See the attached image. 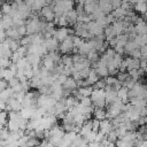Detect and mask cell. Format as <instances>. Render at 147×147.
I'll return each instance as SVG.
<instances>
[{"label": "cell", "instance_id": "46", "mask_svg": "<svg viewBox=\"0 0 147 147\" xmlns=\"http://www.w3.org/2000/svg\"><path fill=\"white\" fill-rule=\"evenodd\" d=\"M5 147H18L17 142H14V144H7Z\"/></svg>", "mask_w": 147, "mask_h": 147}, {"label": "cell", "instance_id": "34", "mask_svg": "<svg viewBox=\"0 0 147 147\" xmlns=\"http://www.w3.org/2000/svg\"><path fill=\"white\" fill-rule=\"evenodd\" d=\"M8 122V113L7 111H0V124H2L3 126L7 124Z\"/></svg>", "mask_w": 147, "mask_h": 147}, {"label": "cell", "instance_id": "9", "mask_svg": "<svg viewBox=\"0 0 147 147\" xmlns=\"http://www.w3.org/2000/svg\"><path fill=\"white\" fill-rule=\"evenodd\" d=\"M99 79H100V78H99L98 74L95 72V70H94L93 68H91V69H90V72H88V76H87V78L85 79V80H86V84H87L88 86H93Z\"/></svg>", "mask_w": 147, "mask_h": 147}, {"label": "cell", "instance_id": "1", "mask_svg": "<svg viewBox=\"0 0 147 147\" xmlns=\"http://www.w3.org/2000/svg\"><path fill=\"white\" fill-rule=\"evenodd\" d=\"M74 29H69V28H57L55 30V33H54V38L61 44L62 41H64L69 36H74Z\"/></svg>", "mask_w": 147, "mask_h": 147}, {"label": "cell", "instance_id": "50", "mask_svg": "<svg viewBox=\"0 0 147 147\" xmlns=\"http://www.w3.org/2000/svg\"><path fill=\"white\" fill-rule=\"evenodd\" d=\"M38 147H39V146H38Z\"/></svg>", "mask_w": 147, "mask_h": 147}, {"label": "cell", "instance_id": "47", "mask_svg": "<svg viewBox=\"0 0 147 147\" xmlns=\"http://www.w3.org/2000/svg\"><path fill=\"white\" fill-rule=\"evenodd\" d=\"M2 16H3V15H2V14H1V11H0V21L2 20Z\"/></svg>", "mask_w": 147, "mask_h": 147}, {"label": "cell", "instance_id": "20", "mask_svg": "<svg viewBox=\"0 0 147 147\" xmlns=\"http://www.w3.org/2000/svg\"><path fill=\"white\" fill-rule=\"evenodd\" d=\"M93 116H94V119H98V121H102V119H106V109H100V108H94L93 110Z\"/></svg>", "mask_w": 147, "mask_h": 147}, {"label": "cell", "instance_id": "8", "mask_svg": "<svg viewBox=\"0 0 147 147\" xmlns=\"http://www.w3.org/2000/svg\"><path fill=\"white\" fill-rule=\"evenodd\" d=\"M111 26H113V29H114V31H115L116 37L124 33L125 28H124V22H123V20H116V21L111 24Z\"/></svg>", "mask_w": 147, "mask_h": 147}, {"label": "cell", "instance_id": "43", "mask_svg": "<svg viewBox=\"0 0 147 147\" xmlns=\"http://www.w3.org/2000/svg\"><path fill=\"white\" fill-rule=\"evenodd\" d=\"M87 147H101V144L98 142V141H92L87 145Z\"/></svg>", "mask_w": 147, "mask_h": 147}, {"label": "cell", "instance_id": "37", "mask_svg": "<svg viewBox=\"0 0 147 147\" xmlns=\"http://www.w3.org/2000/svg\"><path fill=\"white\" fill-rule=\"evenodd\" d=\"M129 56H130V57H132V59H137V60H140V57H141V53H140V49H139V48L134 49L133 52H131V53L129 54Z\"/></svg>", "mask_w": 147, "mask_h": 147}, {"label": "cell", "instance_id": "26", "mask_svg": "<svg viewBox=\"0 0 147 147\" xmlns=\"http://www.w3.org/2000/svg\"><path fill=\"white\" fill-rule=\"evenodd\" d=\"M115 147H134V144L124 141L123 139H117V141L115 142Z\"/></svg>", "mask_w": 147, "mask_h": 147}, {"label": "cell", "instance_id": "14", "mask_svg": "<svg viewBox=\"0 0 147 147\" xmlns=\"http://www.w3.org/2000/svg\"><path fill=\"white\" fill-rule=\"evenodd\" d=\"M5 32H6V38H8V39H13V40H20V39H21L17 29L14 28V26H13V28H9V29L6 30Z\"/></svg>", "mask_w": 147, "mask_h": 147}, {"label": "cell", "instance_id": "16", "mask_svg": "<svg viewBox=\"0 0 147 147\" xmlns=\"http://www.w3.org/2000/svg\"><path fill=\"white\" fill-rule=\"evenodd\" d=\"M103 34H105L106 41H109V40H111V39L116 38V34H115V31H114V29H113L111 24H110V25H108V26H106V28L103 29Z\"/></svg>", "mask_w": 147, "mask_h": 147}, {"label": "cell", "instance_id": "19", "mask_svg": "<svg viewBox=\"0 0 147 147\" xmlns=\"http://www.w3.org/2000/svg\"><path fill=\"white\" fill-rule=\"evenodd\" d=\"M133 41L137 44V46L140 48L147 44V34H137L133 38Z\"/></svg>", "mask_w": 147, "mask_h": 147}, {"label": "cell", "instance_id": "12", "mask_svg": "<svg viewBox=\"0 0 147 147\" xmlns=\"http://www.w3.org/2000/svg\"><path fill=\"white\" fill-rule=\"evenodd\" d=\"M117 98L122 100L123 103H129V90L124 86H122L118 91H117Z\"/></svg>", "mask_w": 147, "mask_h": 147}, {"label": "cell", "instance_id": "2", "mask_svg": "<svg viewBox=\"0 0 147 147\" xmlns=\"http://www.w3.org/2000/svg\"><path fill=\"white\" fill-rule=\"evenodd\" d=\"M74 49V42H72V36H69L64 41H62L59 46V51H60V54L62 55H70L71 52Z\"/></svg>", "mask_w": 147, "mask_h": 147}, {"label": "cell", "instance_id": "18", "mask_svg": "<svg viewBox=\"0 0 147 147\" xmlns=\"http://www.w3.org/2000/svg\"><path fill=\"white\" fill-rule=\"evenodd\" d=\"M91 100L94 101V100H98V99H106V93H105V90H96V88H93L92 91V94H91Z\"/></svg>", "mask_w": 147, "mask_h": 147}, {"label": "cell", "instance_id": "29", "mask_svg": "<svg viewBox=\"0 0 147 147\" xmlns=\"http://www.w3.org/2000/svg\"><path fill=\"white\" fill-rule=\"evenodd\" d=\"M30 63H29V61H28V59L26 57H22V59H20V61L16 63V67H17V69H24L26 65H29Z\"/></svg>", "mask_w": 147, "mask_h": 147}, {"label": "cell", "instance_id": "5", "mask_svg": "<svg viewBox=\"0 0 147 147\" xmlns=\"http://www.w3.org/2000/svg\"><path fill=\"white\" fill-rule=\"evenodd\" d=\"M99 5H98V1H94V0H88V1H85L84 3V11L88 15H92L96 9H98Z\"/></svg>", "mask_w": 147, "mask_h": 147}, {"label": "cell", "instance_id": "6", "mask_svg": "<svg viewBox=\"0 0 147 147\" xmlns=\"http://www.w3.org/2000/svg\"><path fill=\"white\" fill-rule=\"evenodd\" d=\"M133 11L138 15H144L147 11V5L145 1L133 2Z\"/></svg>", "mask_w": 147, "mask_h": 147}, {"label": "cell", "instance_id": "45", "mask_svg": "<svg viewBox=\"0 0 147 147\" xmlns=\"http://www.w3.org/2000/svg\"><path fill=\"white\" fill-rule=\"evenodd\" d=\"M6 39V32L3 30H0V42H2Z\"/></svg>", "mask_w": 147, "mask_h": 147}, {"label": "cell", "instance_id": "36", "mask_svg": "<svg viewBox=\"0 0 147 147\" xmlns=\"http://www.w3.org/2000/svg\"><path fill=\"white\" fill-rule=\"evenodd\" d=\"M83 41H84V40H83L82 38L77 37V36H72V42H74V47H75V48H78V47L82 45Z\"/></svg>", "mask_w": 147, "mask_h": 147}, {"label": "cell", "instance_id": "10", "mask_svg": "<svg viewBox=\"0 0 147 147\" xmlns=\"http://www.w3.org/2000/svg\"><path fill=\"white\" fill-rule=\"evenodd\" d=\"M34 110H36V108H22L20 111V115L23 119L30 121V119H32V117L34 115Z\"/></svg>", "mask_w": 147, "mask_h": 147}, {"label": "cell", "instance_id": "17", "mask_svg": "<svg viewBox=\"0 0 147 147\" xmlns=\"http://www.w3.org/2000/svg\"><path fill=\"white\" fill-rule=\"evenodd\" d=\"M134 31L137 34H147V22L142 21L134 25Z\"/></svg>", "mask_w": 147, "mask_h": 147}, {"label": "cell", "instance_id": "40", "mask_svg": "<svg viewBox=\"0 0 147 147\" xmlns=\"http://www.w3.org/2000/svg\"><path fill=\"white\" fill-rule=\"evenodd\" d=\"M8 86V82H6L5 79H0V92H2L3 90H6Z\"/></svg>", "mask_w": 147, "mask_h": 147}, {"label": "cell", "instance_id": "49", "mask_svg": "<svg viewBox=\"0 0 147 147\" xmlns=\"http://www.w3.org/2000/svg\"><path fill=\"white\" fill-rule=\"evenodd\" d=\"M146 74H147V72H146Z\"/></svg>", "mask_w": 147, "mask_h": 147}, {"label": "cell", "instance_id": "32", "mask_svg": "<svg viewBox=\"0 0 147 147\" xmlns=\"http://www.w3.org/2000/svg\"><path fill=\"white\" fill-rule=\"evenodd\" d=\"M106 87V82L103 78H100L94 85H93V88H96V90H105Z\"/></svg>", "mask_w": 147, "mask_h": 147}, {"label": "cell", "instance_id": "13", "mask_svg": "<svg viewBox=\"0 0 147 147\" xmlns=\"http://www.w3.org/2000/svg\"><path fill=\"white\" fill-rule=\"evenodd\" d=\"M53 23L55 24V26L57 25L59 28H68V26H69V23H68V20H67V17H65V15L55 16Z\"/></svg>", "mask_w": 147, "mask_h": 147}, {"label": "cell", "instance_id": "24", "mask_svg": "<svg viewBox=\"0 0 147 147\" xmlns=\"http://www.w3.org/2000/svg\"><path fill=\"white\" fill-rule=\"evenodd\" d=\"M93 91V86H85V87H79L77 88V92L82 95V96H91Z\"/></svg>", "mask_w": 147, "mask_h": 147}, {"label": "cell", "instance_id": "25", "mask_svg": "<svg viewBox=\"0 0 147 147\" xmlns=\"http://www.w3.org/2000/svg\"><path fill=\"white\" fill-rule=\"evenodd\" d=\"M11 9H13V7H11V3H9V2H2L1 7H0V11L2 15H10Z\"/></svg>", "mask_w": 147, "mask_h": 147}, {"label": "cell", "instance_id": "35", "mask_svg": "<svg viewBox=\"0 0 147 147\" xmlns=\"http://www.w3.org/2000/svg\"><path fill=\"white\" fill-rule=\"evenodd\" d=\"M106 138L108 139V141H110V142H114V144H115V142L117 141V139H118V138H117V134H116V132H115L114 130H113L110 133H108V134L106 136Z\"/></svg>", "mask_w": 147, "mask_h": 147}, {"label": "cell", "instance_id": "44", "mask_svg": "<svg viewBox=\"0 0 147 147\" xmlns=\"http://www.w3.org/2000/svg\"><path fill=\"white\" fill-rule=\"evenodd\" d=\"M6 108H7V103L3 101H0V111H6Z\"/></svg>", "mask_w": 147, "mask_h": 147}, {"label": "cell", "instance_id": "41", "mask_svg": "<svg viewBox=\"0 0 147 147\" xmlns=\"http://www.w3.org/2000/svg\"><path fill=\"white\" fill-rule=\"evenodd\" d=\"M110 3H111V7H113V10H114V9H116V8L121 7L122 1H118V0H113V1H110Z\"/></svg>", "mask_w": 147, "mask_h": 147}, {"label": "cell", "instance_id": "31", "mask_svg": "<svg viewBox=\"0 0 147 147\" xmlns=\"http://www.w3.org/2000/svg\"><path fill=\"white\" fill-rule=\"evenodd\" d=\"M40 145V140L38 138H29L26 146L28 147H38Z\"/></svg>", "mask_w": 147, "mask_h": 147}, {"label": "cell", "instance_id": "38", "mask_svg": "<svg viewBox=\"0 0 147 147\" xmlns=\"http://www.w3.org/2000/svg\"><path fill=\"white\" fill-rule=\"evenodd\" d=\"M99 129H100V121L92 119V131L93 132H99Z\"/></svg>", "mask_w": 147, "mask_h": 147}, {"label": "cell", "instance_id": "30", "mask_svg": "<svg viewBox=\"0 0 147 147\" xmlns=\"http://www.w3.org/2000/svg\"><path fill=\"white\" fill-rule=\"evenodd\" d=\"M20 45H21V46H24V47H28L29 45H31V36L22 37V38L20 39Z\"/></svg>", "mask_w": 147, "mask_h": 147}, {"label": "cell", "instance_id": "23", "mask_svg": "<svg viewBox=\"0 0 147 147\" xmlns=\"http://www.w3.org/2000/svg\"><path fill=\"white\" fill-rule=\"evenodd\" d=\"M137 48H139V47L137 46V44H136L133 40H127V42H126L125 46H124L125 54H130L131 52H133V51L137 49Z\"/></svg>", "mask_w": 147, "mask_h": 147}, {"label": "cell", "instance_id": "15", "mask_svg": "<svg viewBox=\"0 0 147 147\" xmlns=\"http://www.w3.org/2000/svg\"><path fill=\"white\" fill-rule=\"evenodd\" d=\"M91 131H92V118H91V119H87V121L84 123V125L80 127L78 134H80L82 137H85V136H86L87 133H90Z\"/></svg>", "mask_w": 147, "mask_h": 147}, {"label": "cell", "instance_id": "42", "mask_svg": "<svg viewBox=\"0 0 147 147\" xmlns=\"http://www.w3.org/2000/svg\"><path fill=\"white\" fill-rule=\"evenodd\" d=\"M139 69H141L145 72H147V61L146 60H140V68Z\"/></svg>", "mask_w": 147, "mask_h": 147}, {"label": "cell", "instance_id": "7", "mask_svg": "<svg viewBox=\"0 0 147 147\" xmlns=\"http://www.w3.org/2000/svg\"><path fill=\"white\" fill-rule=\"evenodd\" d=\"M98 5L105 15H108L113 11V7H111V3L109 0H100V1H98Z\"/></svg>", "mask_w": 147, "mask_h": 147}, {"label": "cell", "instance_id": "27", "mask_svg": "<svg viewBox=\"0 0 147 147\" xmlns=\"http://www.w3.org/2000/svg\"><path fill=\"white\" fill-rule=\"evenodd\" d=\"M14 77H15V74H14L9 68L3 70V79H5L6 82H9V80L13 79Z\"/></svg>", "mask_w": 147, "mask_h": 147}, {"label": "cell", "instance_id": "21", "mask_svg": "<svg viewBox=\"0 0 147 147\" xmlns=\"http://www.w3.org/2000/svg\"><path fill=\"white\" fill-rule=\"evenodd\" d=\"M86 121H87L86 116H85V115H82V114H77V115H75V117H74V123H75V125H76L77 127H82Z\"/></svg>", "mask_w": 147, "mask_h": 147}, {"label": "cell", "instance_id": "3", "mask_svg": "<svg viewBox=\"0 0 147 147\" xmlns=\"http://www.w3.org/2000/svg\"><path fill=\"white\" fill-rule=\"evenodd\" d=\"M42 45L47 48V51H48V52H55V51H57V49H59L60 42H59L54 37H52V38H49V39L44 40Z\"/></svg>", "mask_w": 147, "mask_h": 147}, {"label": "cell", "instance_id": "11", "mask_svg": "<svg viewBox=\"0 0 147 147\" xmlns=\"http://www.w3.org/2000/svg\"><path fill=\"white\" fill-rule=\"evenodd\" d=\"M14 96V91L13 88L10 87H7L6 90H3L2 92H0V101H3V102H8L11 98Z\"/></svg>", "mask_w": 147, "mask_h": 147}, {"label": "cell", "instance_id": "39", "mask_svg": "<svg viewBox=\"0 0 147 147\" xmlns=\"http://www.w3.org/2000/svg\"><path fill=\"white\" fill-rule=\"evenodd\" d=\"M39 147H55V146L52 145L47 139H42V140H40V145H39Z\"/></svg>", "mask_w": 147, "mask_h": 147}, {"label": "cell", "instance_id": "4", "mask_svg": "<svg viewBox=\"0 0 147 147\" xmlns=\"http://www.w3.org/2000/svg\"><path fill=\"white\" fill-rule=\"evenodd\" d=\"M113 125H111V121L110 119H102L100 121V129L99 132H101L103 136H107L108 133H110L113 131Z\"/></svg>", "mask_w": 147, "mask_h": 147}, {"label": "cell", "instance_id": "48", "mask_svg": "<svg viewBox=\"0 0 147 147\" xmlns=\"http://www.w3.org/2000/svg\"><path fill=\"white\" fill-rule=\"evenodd\" d=\"M145 46H146V48H147V44H146V45H145Z\"/></svg>", "mask_w": 147, "mask_h": 147}, {"label": "cell", "instance_id": "28", "mask_svg": "<svg viewBox=\"0 0 147 147\" xmlns=\"http://www.w3.org/2000/svg\"><path fill=\"white\" fill-rule=\"evenodd\" d=\"M79 103H80L82 106H84V107H93L92 100H91L90 96H83V98L79 100Z\"/></svg>", "mask_w": 147, "mask_h": 147}, {"label": "cell", "instance_id": "33", "mask_svg": "<svg viewBox=\"0 0 147 147\" xmlns=\"http://www.w3.org/2000/svg\"><path fill=\"white\" fill-rule=\"evenodd\" d=\"M105 82H106V85H111V86H114L116 83H118L117 78L114 77V76H108V77H106V78H105Z\"/></svg>", "mask_w": 147, "mask_h": 147}, {"label": "cell", "instance_id": "22", "mask_svg": "<svg viewBox=\"0 0 147 147\" xmlns=\"http://www.w3.org/2000/svg\"><path fill=\"white\" fill-rule=\"evenodd\" d=\"M86 59L90 61V63H91V65H92L93 63H95V62L99 61V59H100V54H99L98 52H95V51H91V52L86 55Z\"/></svg>", "mask_w": 147, "mask_h": 147}]
</instances>
